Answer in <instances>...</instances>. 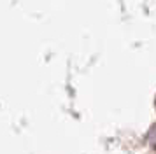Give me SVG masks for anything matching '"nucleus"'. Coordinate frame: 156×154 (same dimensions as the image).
I'll use <instances>...</instances> for the list:
<instances>
[{
	"label": "nucleus",
	"instance_id": "1",
	"mask_svg": "<svg viewBox=\"0 0 156 154\" xmlns=\"http://www.w3.org/2000/svg\"><path fill=\"white\" fill-rule=\"evenodd\" d=\"M149 145L153 147V149H156V124H153V128H151V131H149Z\"/></svg>",
	"mask_w": 156,
	"mask_h": 154
}]
</instances>
